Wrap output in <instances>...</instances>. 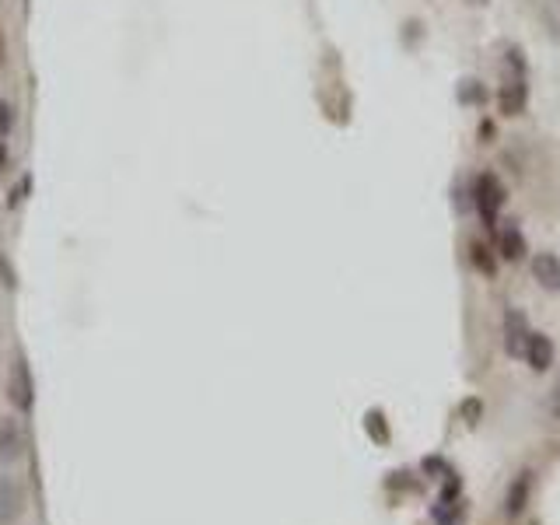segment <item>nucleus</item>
Returning a JSON list of instances; mask_svg holds the SVG:
<instances>
[{"instance_id": "7ed1b4c3", "label": "nucleus", "mask_w": 560, "mask_h": 525, "mask_svg": "<svg viewBox=\"0 0 560 525\" xmlns=\"http://www.w3.org/2000/svg\"><path fill=\"white\" fill-rule=\"evenodd\" d=\"M7 396H11V403L18 406L21 413H28L35 406V382H32V371H28V361L25 357H14L11 364V378H7Z\"/></svg>"}, {"instance_id": "f8f14e48", "label": "nucleus", "mask_w": 560, "mask_h": 525, "mask_svg": "<svg viewBox=\"0 0 560 525\" xmlns=\"http://www.w3.org/2000/svg\"><path fill=\"white\" fill-rule=\"evenodd\" d=\"M28 186H32V175H21V182L18 186L11 189V200H7V207H21V203H25V196H28Z\"/></svg>"}, {"instance_id": "423d86ee", "label": "nucleus", "mask_w": 560, "mask_h": 525, "mask_svg": "<svg viewBox=\"0 0 560 525\" xmlns=\"http://www.w3.org/2000/svg\"><path fill=\"white\" fill-rule=\"evenodd\" d=\"M525 340H529V326H525V315L511 308V312L504 315V343H508V354L511 357H522Z\"/></svg>"}, {"instance_id": "39448f33", "label": "nucleus", "mask_w": 560, "mask_h": 525, "mask_svg": "<svg viewBox=\"0 0 560 525\" xmlns=\"http://www.w3.org/2000/svg\"><path fill=\"white\" fill-rule=\"evenodd\" d=\"M25 452V434H21V424L14 417L0 420V462H14Z\"/></svg>"}, {"instance_id": "dca6fc26", "label": "nucleus", "mask_w": 560, "mask_h": 525, "mask_svg": "<svg viewBox=\"0 0 560 525\" xmlns=\"http://www.w3.org/2000/svg\"><path fill=\"white\" fill-rule=\"evenodd\" d=\"M476 4H483V0H476Z\"/></svg>"}, {"instance_id": "6e6552de", "label": "nucleus", "mask_w": 560, "mask_h": 525, "mask_svg": "<svg viewBox=\"0 0 560 525\" xmlns=\"http://www.w3.org/2000/svg\"><path fill=\"white\" fill-rule=\"evenodd\" d=\"M525 361L532 364L536 371H546L553 364V343L546 340L543 333H529V340H525Z\"/></svg>"}, {"instance_id": "ddd939ff", "label": "nucleus", "mask_w": 560, "mask_h": 525, "mask_svg": "<svg viewBox=\"0 0 560 525\" xmlns=\"http://www.w3.org/2000/svg\"><path fill=\"white\" fill-rule=\"evenodd\" d=\"M0 284L11 287V291L18 287V280H14V270H11V263L4 259V252H0Z\"/></svg>"}, {"instance_id": "f03ea898", "label": "nucleus", "mask_w": 560, "mask_h": 525, "mask_svg": "<svg viewBox=\"0 0 560 525\" xmlns=\"http://www.w3.org/2000/svg\"><path fill=\"white\" fill-rule=\"evenodd\" d=\"M476 207H480V217H483V224L487 228H494L497 224V214H501V207H504V186H501V179L497 175H480L476 179Z\"/></svg>"}, {"instance_id": "1a4fd4ad", "label": "nucleus", "mask_w": 560, "mask_h": 525, "mask_svg": "<svg viewBox=\"0 0 560 525\" xmlns=\"http://www.w3.org/2000/svg\"><path fill=\"white\" fill-rule=\"evenodd\" d=\"M11 133H14V112L0 98V175H7V168H11Z\"/></svg>"}, {"instance_id": "0eeeda50", "label": "nucleus", "mask_w": 560, "mask_h": 525, "mask_svg": "<svg viewBox=\"0 0 560 525\" xmlns=\"http://www.w3.org/2000/svg\"><path fill=\"white\" fill-rule=\"evenodd\" d=\"M532 277L546 287V291H560V259L553 252H539L532 259Z\"/></svg>"}, {"instance_id": "2eb2a0df", "label": "nucleus", "mask_w": 560, "mask_h": 525, "mask_svg": "<svg viewBox=\"0 0 560 525\" xmlns=\"http://www.w3.org/2000/svg\"><path fill=\"white\" fill-rule=\"evenodd\" d=\"M0 60H4V39H0Z\"/></svg>"}, {"instance_id": "9b49d317", "label": "nucleus", "mask_w": 560, "mask_h": 525, "mask_svg": "<svg viewBox=\"0 0 560 525\" xmlns=\"http://www.w3.org/2000/svg\"><path fill=\"white\" fill-rule=\"evenodd\" d=\"M525 490H529V480H518L515 487H511V497H508V511L511 515H518V508H522V501H525Z\"/></svg>"}, {"instance_id": "f257e3e1", "label": "nucleus", "mask_w": 560, "mask_h": 525, "mask_svg": "<svg viewBox=\"0 0 560 525\" xmlns=\"http://www.w3.org/2000/svg\"><path fill=\"white\" fill-rule=\"evenodd\" d=\"M525 98H529V84H525V60L518 56V49L508 53L504 63V84L497 91V105H501L504 116H518L525 109Z\"/></svg>"}, {"instance_id": "20e7f679", "label": "nucleus", "mask_w": 560, "mask_h": 525, "mask_svg": "<svg viewBox=\"0 0 560 525\" xmlns=\"http://www.w3.org/2000/svg\"><path fill=\"white\" fill-rule=\"evenodd\" d=\"M25 515V490L14 476H0V525H14Z\"/></svg>"}, {"instance_id": "9d476101", "label": "nucleus", "mask_w": 560, "mask_h": 525, "mask_svg": "<svg viewBox=\"0 0 560 525\" xmlns=\"http://www.w3.org/2000/svg\"><path fill=\"white\" fill-rule=\"evenodd\" d=\"M522 252H525V238H522V231L511 228V224H508V228L501 231V256H504V259H518V256H522Z\"/></svg>"}, {"instance_id": "4468645a", "label": "nucleus", "mask_w": 560, "mask_h": 525, "mask_svg": "<svg viewBox=\"0 0 560 525\" xmlns=\"http://www.w3.org/2000/svg\"><path fill=\"white\" fill-rule=\"evenodd\" d=\"M550 410H553V417H560V382H557V389H553V396H550Z\"/></svg>"}]
</instances>
